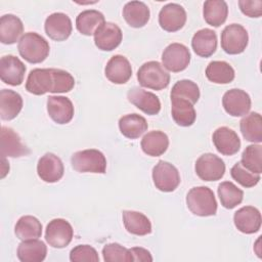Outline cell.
Segmentation results:
<instances>
[{
  "label": "cell",
  "instance_id": "1",
  "mask_svg": "<svg viewBox=\"0 0 262 262\" xmlns=\"http://www.w3.org/2000/svg\"><path fill=\"white\" fill-rule=\"evenodd\" d=\"M74 86V77L60 69H34L26 81V90L35 95H43L47 92L66 93Z\"/></svg>",
  "mask_w": 262,
  "mask_h": 262
},
{
  "label": "cell",
  "instance_id": "2",
  "mask_svg": "<svg viewBox=\"0 0 262 262\" xmlns=\"http://www.w3.org/2000/svg\"><path fill=\"white\" fill-rule=\"evenodd\" d=\"M17 49L20 56L30 63H40L44 61L50 51L46 39L34 32L25 33L20 37Z\"/></svg>",
  "mask_w": 262,
  "mask_h": 262
},
{
  "label": "cell",
  "instance_id": "3",
  "mask_svg": "<svg viewBox=\"0 0 262 262\" xmlns=\"http://www.w3.org/2000/svg\"><path fill=\"white\" fill-rule=\"evenodd\" d=\"M186 205L192 214L201 217L213 216L217 212L214 192L207 186L192 187L186 195Z\"/></svg>",
  "mask_w": 262,
  "mask_h": 262
},
{
  "label": "cell",
  "instance_id": "4",
  "mask_svg": "<svg viewBox=\"0 0 262 262\" xmlns=\"http://www.w3.org/2000/svg\"><path fill=\"white\" fill-rule=\"evenodd\" d=\"M137 80L142 87L152 90H163L170 83V74L159 61L144 62L137 72Z\"/></svg>",
  "mask_w": 262,
  "mask_h": 262
},
{
  "label": "cell",
  "instance_id": "5",
  "mask_svg": "<svg viewBox=\"0 0 262 262\" xmlns=\"http://www.w3.org/2000/svg\"><path fill=\"white\" fill-rule=\"evenodd\" d=\"M71 163L72 167L80 173L103 174L106 170V159L104 155L95 148L76 151L71 158Z\"/></svg>",
  "mask_w": 262,
  "mask_h": 262
},
{
  "label": "cell",
  "instance_id": "6",
  "mask_svg": "<svg viewBox=\"0 0 262 262\" xmlns=\"http://www.w3.org/2000/svg\"><path fill=\"white\" fill-rule=\"evenodd\" d=\"M248 32L242 25H228L221 33V48L227 54H239L244 52L248 46Z\"/></svg>",
  "mask_w": 262,
  "mask_h": 262
},
{
  "label": "cell",
  "instance_id": "7",
  "mask_svg": "<svg viewBox=\"0 0 262 262\" xmlns=\"http://www.w3.org/2000/svg\"><path fill=\"white\" fill-rule=\"evenodd\" d=\"M152 180L156 187L163 192L174 191L181 181L177 168L166 161H159L152 168Z\"/></svg>",
  "mask_w": 262,
  "mask_h": 262
},
{
  "label": "cell",
  "instance_id": "8",
  "mask_svg": "<svg viewBox=\"0 0 262 262\" xmlns=\"http://www.w3.org/2000/svg\"><path fill=\"white\" fill-rule=\"evenodd\" d=\"M194 170L202 180L217 181L224 176L225 164L218 156L207 152L196 160Z\"/></svg>",
  "mask_w": 262,
  "mask_h": 262
},
{
  "label": "cell",
  "instance_id": "9",
  "mask_svg": "<svg viewBox=\"0 0 262 262\" xmlns=\"http://www.w3.org/2000/svg\"><path fill=\"white\" fill-rule=\"evenodd\" d=\"M74 229L69 221L62 218H55L49 221L45 230V239L49 246L61 249L72 242Z\"/></svg>",
  "mask_w": 262,
  "mask_h": 262
},
{
  "label": "cell",
  "instance_id": "10",
  "mask_svg": "<svg viewBox=\"0 0 262 262\" xmlns=\"http://www.w3.org/2000/svg\"><path fill=\"white\" fill-rule=\"evenodd\" d=\"M190 51L181 43L168 45L162 53L163 67L170 72L178 73L184 71L190 62Z\"/></svg>",
  "mask_w": 262,
  "mask_h": 262
},
{
  "label": "cell",
  "instance_id": "11",
  "mask_svg": "<svg viewBox=\"0 0 262 262\" xmlns=\"http://www.w3.org/2000/svg\"><path fill=\"white\" fill-rule=\"evenodd\" d=\"M250 95L237 88L226 91L222 97V105L225 112L232 117H242L247 115L251 110Z\"/></svg>",
  "mask_w": 262,
  "mask_h": 262
},
{
  "label": "cell",
  "instance_id": "12",
  "mask_svg": "<svg viewBox=\"0 0 262 262\" xmlns=\"http://www.w3.org/2000/svg\"><path fill=\"white\" fill-rule=\"evenodd\" d=\"M26 66L14 55H4L0 59V78L2 82L11 86H18L24 82Z\"/></svg>",
  "mask_w": 262,
  "mask_h": 262
},
{
  "label": "cell",
  "instance_id": "13",
  "mask_svg": "<svg viewBox=\"0 0 262 262\" xmlns=\"http://www.w3.org/2000/svg\"><path fill=\"white\" fill-rule=\"evenodd\" d=\"M186 11L177 3H168L162 7L159 13L160 27L167 32H176L182 29L186 23Z\"/></svg>",
  "mask_w": 262,
  "mask_h": 262
},
{
  "label": "cell",
  "instance_id": "14",
  "mask_svg": "<svg viewBox=\"0 0 262 262\" xmlns=\"http://www.w3.org/2000/svg\"><path fill=\"white\" fill-rule=\"evenodd\" d=\"M95 46L102 51H112L122 42L123 34L120 27L114 23L105 21L94 33Z\"/></svg>",
  "mask_w": 262,
  "mask_h": 262
},
{
  "label": "cell",
  "instance_id": "15",
  "mask_svg": "<svg viewBox=\"0 0 262 262\" xmlns=\"http://www.w3.org/2000/svg\"><path fill=\"white\" fill-rule=\"evenodd\" d=\"M37 173L41 180L53 183L60 180L64 173V167L61 160L52 152L42 156L37 164Z\"/></svg>",
  "mask_w": 262,
  "mask_h": 262
},
{
  "label": "cell",
  "instance_id": "16",
  "mask_svg": "<svg viewBox=\"0 0 262 262\" xmlns=\"http://www.w3.org/2000/svg\"><path fill=\"white\" fill-rule=\"evenodd\" d=\"M46 35L54 41L67 40L73 30L71 18L62 12H54L47 16L44 24Z\"/></svg>",
  "mask_w": 262,
  "mask_h": 262
},
{
  "label": "cell",
  "instance_id": "17",
  "mask_svg": "<svg viewBox=\"0 0 262 262\" xmlns=\"http://www.w3.org/2000/svg\"><path fill=\"white\" fill-rule=\"evenodd\" d=\"M0 150L2 157L20 158L28 156L30 149L23 143L19 135L11 128L2 126Z\"/></svg>",
  "mask_w": 262,
  "mask_h": 262
},
{
  "label": "cell",
  "instance_id": "18",
  "mask_svg": "<svg viewBox=\"0 0 262 262\" xmlns=\"http://www.w3.org/2000/svg\"><path fill=\"white\" fill-rule=\"evenodd\" d=\"M128 100L137 108L146 115H157L161 111V102L159 97L152 92L146 91L139 87H133L127 92Z\"/></svg>",
  "mask_w": 262,
  "mask_h": 262
},
{
  "label": "cell",
  "instance_id": "19",
  "mask_svg": "<svg viewBox=\"0 0 262 262\" xmlns=\"http://www.w3.org/2000/svg\"><path fill=\"white\" fill-rule=\"evenodd\" d=\"M261 213L253 206H245L233 215V222L237 230L246 234L259 231L261 227Z\"/></svg>",
  "mask_w": 262,
  "mask_h": 262
},
{
  "label": "cell",
  "instance_id": "20",
  "mask_svg": "<svg viewBox=\"0 0 262 262\" xmlns=\"http://www.w3.org/2000/svg\"><path fill=\"white\" fill-rule=\"evenodd\" d=\"M216 149L224 156L235 155L241 147V139L235 131L228 127L217 128L212 136Z\"/></svg>",
  "mask_w": 262,
  "mask_h": 262
},
{
  "label": "cell",
  "instance_id": "21",
  "mask_svg": "<svg viewBox=\"0 0 262 262\" xmlns=\"http://www.w3.org/2000/svg\"><path fill=\"white\" fill-rule=\"evenodd\" d=\"M47 113L57 124H67L74 117V105L66 96H49L47 98Z\"/></svg>",
  "mask_w": 262,
  "mask_h": 262
},
{
  "label": "cell",
  "instance_id": "22",
  "mask_svg": "<svg viewBox=\"0 0 262 262\" xmlns=\"http://www.w3.org/2000/svg\"><path fill=\"white\" fill-rule=\"evenodd\" d=\"M104 75L106 79L114 84H125L132 76V68L125 56L117 54L107 61Z\"/></svg>",
  "mask_w": 262,
  "mask_h": 262
},
{
  "label": "cell",
  "instance_id": "23",
  "mask_svg": "<svg viewBox=\"0 0 262 262\" xmlns=\"http://www.w3.org/2000/svg\"><path fill=\"white\" fill-rule=\"evenodd\" d=\"M191 47L194 53L201 57L213 55L217 49V35L208 28L199 30L191 39Z\"/></svg>",
  "mask_w": 262,
  "mask_h": 262
},
{
  "label": "cell",
  "instance_id": "24",
  "mask_svg": "<svg viewBox=\"0 0 262 262\" xmlns=\"http://www.w3.org/2000/svg\"><path fill=\"white\" fill-rule=\"evenodd\" d=\"M171 114L174 122L181 127L191 126L196 118L193 104L180 97H171Z\"/></svg>",
  "mask_w": 262,
  "mask_h": 262
},
{
  "label": "cell",
  "instance_id": "25",
  "mask_svg": "<svg viewBox=\"0 0 262 262\" xmlns=\"http://www.w3.org/2000/svg\"><path fill=\"white\" fill-rule=\"evenodd\" d=\"M123 16L130 27L142 28L149 20L150 11L144 2L130 1L123 8Z\"/></svg>",
  "mask_w": 262,
  "mask_h": 262
},
{
  "label": "cell",
  "instance_id": "26",
  "mask_svg": "<svg viewBox=\"0 0 262 262\" xmlns=\"http://www.w3.org/2000/svg\"><path fill=\"white\" fill-rule=\"evenodd\" d=\"M16 254L21 262H41L46 258L47 247L38 238L27 239L18 245Z\"/></svg>",
  "mask_w": 262,
  "mask_h": 262
},
{
  "label": "cell",
  "instance_id": "27",
  "mask_svg": "<svg viewBox=\"0 0 262 262\" xmlns=\"http://www.w3.org/2000/svg\"><path fill=\"white\" fill-rule=\"evenodd\" d=\"M141 149L150 157L162 156L169 146V138L166 133L160 130L147 132L141 139Z\"/></svg>",
  "mask_w": 262,
  "mask_h": 262
},
{
  "label": "cell",
  "instance_id": "28",
  "mask_svg": "<svg viewBox=\"0 0 262 262\" xmlns=\"http://www.w3.org/2000/svg\"><path fill=\"white\" fill-rule=\"evenodd\" d=\"M24 33V25L19 17L4 14L0 18V41L3 44H13Z\"/></svg>",
  "mask_w": 262,
  "mask_h": 262
},
{
  "label": "cell",
  "instance_id": "29",
  "mask_svg": "<svg viewBox=\"0 0 262 262\" xmlns=\"http://www.w3.org/2000/svg\"><path fill=\"white\" fill-rule=\"evenodd\" d=\"M23 108L21 96L10 89L0 91V117L2 120L10 121L14 119Z\"/></svg>",
  "mask_w": 262,
  "mask_h": 262
},
{
  "label": "cell",
  "instance_id": "30",
  "mask_svg": "<svg viewBox=\"0 0 262 262\" xmlns=\"http://www.w3.org/2000/svg\"><path fill=\"white\" fill-rule=\"evenodd\" d=\"M147 128L148 124L145 118L138 114H128L121 117L119 120V129L121 133L129 139L140 137Z\"/></svg>",
  "mask_w": 262,
  "mask_h": 262
},
{
  "label": "cell",
  "instance_id": "31",
  "mask_svg": "<svg viewBox=\"0 0 262 262\" xmlns=\"http://www.w3.org/2000/svg\"><path fill=\"white\" fill-rule=\"evenodd\" d=\"M123 223L126 230L134 235H146L151 232V223L142 213L126 210L122 214Z\"/></svg>",
  "mask_w": 262,
  "mask_h": 262
},
{
  "label": "cell",
  "instance_id": "32",
  "mask_svg": "<svg viewBox=\"0 0 262 262\" xmlns=\"http://www.w3.org/2000/svg\"><path fill=\"white\" fill-rule=\"evenodd\" d=\"M243 137L250 142L260 143L262 141V118L259 113L252 112L245 115L239 122Z\"/></svg>",
  "mask_w": 262,
  "mask_h": 262
},
{
  "label": "cell",
  "instance_id": "33",
  "mask_svg": "<svg viewBox=\"0 0 262 262\" xmlns=\"http://www.w3.org/2000/svg\"><path fill=\"white\" fill-rule=\"evenodd\" d=\"M105 23L103 14L95 9H88L80 12L76 18L77 30L85 36H92L96 30Z\"/></svg>",
  "mask_w": 262,
  "mask_h": 262
},
{
  "label": "cell",
  "instance_id": "34",
  "mask_svg": "<svg viewBox=\"0 0 262 262\" xmlns=\"http://www.w3.org/2000/svg\"><path fill=\"white\" fill-rule=\"evenodd\" d=\"M203 15L208 25L217 28L225 23L228 6L223 0H207L204 3Z\"/></svg>",
  "mask_w": 262,
  "mask_h": 262
},
{
  "label": "cell",
  "instance_id": "35",
  "mask_svg": "<svg viewBox=\"0 0 262 262\" xmlns=\"http://www.w3.org/2000/svg\"><path fill=\"white\" fill-rule=\"evenodd\" d=\"M14 233L20 241L39 238L42 234V224L34 216H21L15 224Z\"/></svg>",
  "mask_w": 262,
  "mask_h": 262
},
{
  "label": "cell",
  "instance_id": "36",
  "mask_svg": "<svg viewBox=\"0 0 262 262\" xmlns=\"http://www.w3.org/2000/svg\"><path fill=\"white\" fill-rule=\"evenodd\" d=\"M206 77L209 81L216 84H228L233 81L235 73L228 62L223 60H214L207 66Z\"/></svg>",
  "mask_w": 262,
  "mask_h": 262
},
{
  "label": "cell",
  "instance_id": "37",
  "mask_svg": "<svg viewBox=\"0 0 262 262\" xmlns=\"http://www.w3.org/2000/svg\"><path fill=\"white\" fill-rule=\"evenodd\" d=\"M218 196L221 205L226 209H233L243 202L244 191L230 181H223L218 185Z\"/></svg>",
  "mask_w": 262,
  "mask_h": 262
},
{
  "label": "cell",
  "instance_id": "38",
  "mask_svg": "<svg viewBox=\"0 0 262 262\" xmlns=\"http://www.w3.org/2000/svg\"><path fill=\"white\" fill-rule=\"evenodd\" d=\"M242 165L253 173L262 172V146L260 144L248 145L242 154Z\"/></svg>",
  "mask_w": 262,
  "mask_h": 262
},
{
  "label": "cell",
  "instance_id": "39",
  "mask_svg": "<svg viewBox=\"0 0 262 262\" xmlns=\"http://www.w3.org/2000/svg\"><path fill=\"white\" fill-rule=\"evenodd\" d=\"M170 96L187 99L192 104H194L198 102L200 98V89L199 86L193 81L184 79L174 84Z\"/></svg>",
  "mask_w": 262,
  "mask_h": 262
},
{
  "label": "cell",
  "instance_id": "40",
  "mask_svg": "<svg viewBox=\"0 0 262 262\" xmlns=\"http://www.w3.org/2000/svg\"><path fill=\"white\" fill-rule=\"evenodd\" d=\"M102 257L106 262H131L133 257L130 250L118 243L106 244L102 248Z\"/></svg>",
  "mask_w": 262,
  "mask_h": 262
},
{
  "label": "cell",
  "instance_id": "41",
  "mask_svg": "<svg viewBox=\"0 0 262 262\" xmlns=\"http://www.w3.org/2000/svg\"><path fill=\"white\" fill-rule=\"evenodd\" d=\"M231 177L244 187H253L260 181V174L253 173L245 168L241 162L235 163L230 170Z\"/></svg>",
  "mask_w": 262,
  "mask_h": 262
},
{
  "label": "cell",
  "instance_id": "42",
  "mask_svg": "<svg viewBox=\"0 0 262 262\" xmlns=\"http://www.w3.org/2000/svg\"><path fill=\"white\" fill-rule=\"evenodd\" d=\"M70 260L72 262H98L97 251L89 245H78L71 250Z\"/></svg>",
  "mask_w": 262,
  "mask_h": 262
},
{
  "label": "cell",
  "instance_id": "43",
  "mask_svg": "<svg viewBox=\"0 0 262 262\" xmlns=\"http://www.w3.org/2000/svg\"><path fill=\"white\" fill-rule=\"evenodd\" d=\"M238 6L241 11L249 17H260L262 15L261 0H239Z\"/></svg>",
  "mask_w": 262,
  "mask_h": 262
},
{
  "label": "cell",
  "instance_id": "44",
  "mask_svg": "<svg viewBox=\"0 0 262 262\" xmlns=\"http://www.w3.org/2000/svg\"><path fill=\"white\" fill-rule=\"evenodd\" d=\"M130 250V253L133 257V261H139V262H151L152 257L149 251H147L144 248L141 247H133Z\"/></svg>",
  "mask_w": 262,
  "mask_h": 262
},
{
  "label": "cell",
  "instance_id": "45",
  "mask_svg": "<svg viewBox=\"0 0 262 262\" xmlns=\"http://www.w3.org/2000/svg\"><path fill=\"white\" fill-rule=\"evenodd\" d=\"M9 171V165L5 159V157H2V173H1V178H4L5 175Z\"/></svg>",
  "mask_w": 262,
  "mask_h": 262
}]
</instances>
